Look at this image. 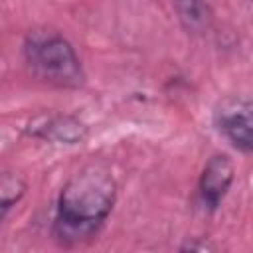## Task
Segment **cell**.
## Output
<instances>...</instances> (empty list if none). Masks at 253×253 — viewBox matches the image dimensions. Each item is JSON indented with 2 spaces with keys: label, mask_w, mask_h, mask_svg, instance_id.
Listing matches in <instances>:
<instances>
[{
  "label": "cell",
  "mask_w": 253,
  "mask_h": 253,
  "mask_svg": "<svg viewBox=\"0 0 253 253\" xmlns=\"http://www.w3.org/2000/svg\"><path fill=\"white\" fill-rule=\"evenodd\" d=\"M117 202V182L101 164L75 172L59 192L53 235L61 245L73 247L93 239Z\"/></svg>",
  "instance_id": "obj_1"
},
{
  "label": "cell",
  "mask_w": 253,
  "mask_h": 253,
  "mask_svg": "<svg viewBox=\"0 0 253 253\" xmlns=\"http://www.w3.org/2000/svg\"><path fill=\"white\" fill-rule=\"evenodd\" d=\"M174 10L190 34H204L213 24V12L204 0H174Z\"/></svg>",
  "instance_id": "obj_6"
},
{
  "label": "cell",
  "mask_w": 253,
  "mask_h": 253,
  "mask_svg": "<svg viewBox=\"0 0 253 253\" xmlns=\"http://www.w3.org/2000/svg\"><path fill=\"white\" fill-rule=\"evenodd\" d=\"M22 55L32 75L51 87L77 89L85 81V71L73 45L55 30H30L22 43Z\"/></svg>",
  "instance_id": "obj_2"
},
{
  "label": "cell",
  "mask_w": 253,
  "mask_h": 253,
  "mask_svg": "<svg viewBox=\"0 0 253 253\" xmlns=\"http://www.w3.org/2000/svg\"><path fill=\"white\" fill-rule=\"evenodd\" d=\"M26 132L53 144H81L87 138V126L69 115H40L30 121Z\"/></svg>",
  "instance_id": "obj_5"
},
{
  "label": "cell",
  "mask_w": 253,
  "mask_h": 253,
  "mask_svg": "<svg viewBox=\"0 0 253 253\" xmlns=\"http://www.w3.org/2000/svg\"><path fill=\"white\" fill-rule=\"evenodd\" d=\"M217 130L233 148L253 154V99H227L215 111Z\"/></svg>",
  "instance_id": "obj_3"
},
{
  "label": "cell",
  "mask_w": 253,
  "mask_h": 253,
  "mask_svg": "<svg viewBox=\"0 0 253 253\" xmlns=\"http://www.w3.org/2000/svg\"><path fill=\"white\" fill-rule=\"evenodd\" d=\"M26 192V182L14 174V172H4L0 180V210H2V219L6 217L8 210L16 206Z\"/></svg>",
  "instance_id": "obj_7"
},
{
  "label": "cell",
  "mask_w": 253,
  "mask_h": 253,
  "mask_svg": "<svg viewBox=\"0 0 253 253\" xmlns=\"http://www.w3.org/2000/svg\"><path fill=\"white\" fill-rule=\"evenodd\" d=\"M235 178V166L229 156L213 154L202 168L198 180V198L204 210L215 211L223 202L227 190L231 188Z\"/></svg>",
  "instance_id": "obj_4"
}]
</instances>
